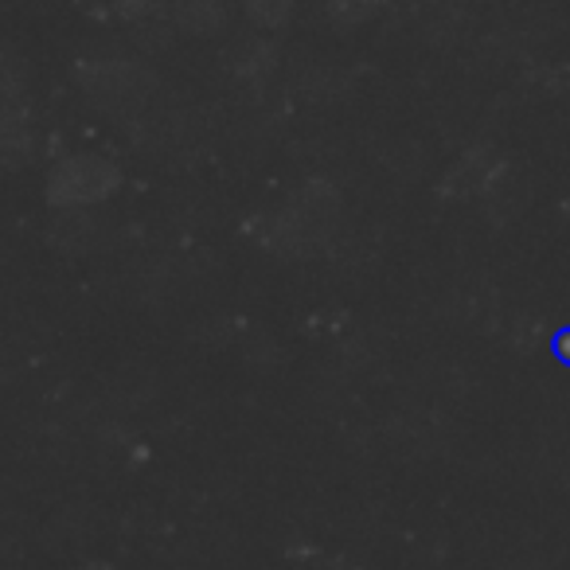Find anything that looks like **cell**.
Returning a JSON list of instances; mask_svg holds the SVG:
<instances>
[{
    "label": "cell",
    "mask_w": 570,
    "mask_h": 570,
    "mask_svg": "<svg viewBox=\"0 0 570 570\" xmlns=\"http://www.w3.org/2000/svg\"><path fill=\"white\" fill-rule=\"evenodd\" d=\"M114 176L106 173V165H95V160H82V165H71L51 180V199L56 204H87V199H102L110 191Z\"/></svg>",
    "instance_id": "1"
}]
</instances>
